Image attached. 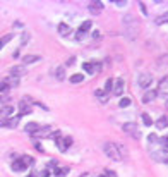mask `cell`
<instances>
[{
	"label": "cell",
	"mask_w": 168,
	"mask_h": 177,
	"mask_svg": "<svg viewBox=\"0 0 168 177\" xmlns=\"http://www.w3.org/2000/svg\"><path fill=\"white\" fill-rule=\"evenodd\" d=\"M124 79H117L115 81V86H113V95L115 96H120L122 93H124Z\"/></svg>",
	"instance_id": "cell-12"
},
{
	"label": "cell",
	"mask_w": 168,
	"mask_h": 177,
	"mask_svg": "<svg viewBox=\"0 0 168 177\" xmlns=\"http://www.w3.org/2000/svg\"><path fill=\"white\" fill-rule=\"evenodd\" d=\"M167 22H168V10L165 14H161V16L156 17V24H167Z\"/></svg>",
	"instance_id": "cell-25"
},
{
	"label": "cell",
	"mask_w": 168,
	"mask_h": 177,
	"mask_svg": "<svg viewBox=\"0 0 168 177\" xmlns=\"http://www.w3.org/2000/svg\"><path fill=\"white\" fill-rule=\"evenodd\" d=\"M148 141H149L151 144H154V143H156V141H160V139H158V136L153 133V134H149V136H148Z\"/></svg>",
	"instance_id": "cell-33"
},
{
	"label": "cell",
	"mask_w": 168,
	"mask_h": 177,
	"mask_svg": "<svg viewBox=\"0 0 168 177\" xmlns=\"http://www.w3.org/2000/svg\"><path fill=\"white\" fill-rule=\"evenodd\" d=\"M98 177H106V176H105V174H103V176H98Z\"/></svg>",
	"instance_id": "cell-42"
},
{
	"label": "cell",
	"mask_w": 168,
	"mask_h": 177,
	"mask_svg": "<svg viewBox=\"0 0 168 177\" xmlns=\"http://www.w3.org/2000/svg\"><path fill=\"white\" fill-rule=\"evenodd\" d=\"M9 90H10V88L7 86V83H5V81H0V93H7Z\"/></svg>",
	"instance_id": "cell-32"
},
{
	"label": "cell",
	"mask_w": 168,
	"mask_h": 177,
	"mask_svg": "<svg viewBox=\"0 0 168 177\" xmlns=\"http://www.w3.org/2000/svg\"><path fill=\"white\" fill-rule=\"evenodd\" d=\"M21 160L24 162V165H26V167H28V165H33V163H35V158L29 157V155H22V157H21Z\"/></svg>",
	"instance_id": "cell-29"
},
{
	"label": "cell",
	"mask_w": 168,
	"mask_h": 177,
	"mask_svg": "<svg viewBox=\"0 0 168 177\" xmlns=\"http://www.w3.org/2000/svg\"><path fill=\"white\" fill-rule=\"evenodd\" d=\"M53 174H55L57 177H65L67 174H69V169H67V167H65V169H55Z\"/></svg>",
	"instance_id": "cell-27"
},
{
	"label": "cell",
	"mask_w": 168,
	"mask_h": 177,
	"mask_svg": "<svg viewBox=\"0 0 168 177\" xmlns=\"http://www.w3.org/2000/svg\"><path fill=\"white\" fill-rule=\"evenodd\" d=\"M28 40H29V35L28 33H22V43H21V47H24L28 43Z\"/></svg>",
	"instance_id": "cell-34"
},
{
	"label": "cell",
	"mask_w": 168,
	"mask_h": 177,
	"mask_svg": "<svg viewBox=\"0 0 168 177\" xmlns=\"http://www.w3.org/2000/svg\"><path fill=\"white\" fill-rule=\"evenodd\" d=\"M55 78L58 79V81L65 79V65H60V67H57V69H55Z\"/></svg>",
	"instance_id": "cell-22"
},
{
	"label": "cell",
	"mask_w": 168,
	"mask_h": 177,
	"mask_svg": "<svg viewBox=\"0 0 168 177\" xmlns=\"http://www.w3.org/2000/svg\"><path fill=\"white\" fill-rule=\"evenodd\" d=\"M156 98H158L156 90H148V91L142 95V103H151V101H154Z\"/></svg>",
	"instance_id": "cell-9"
},
{
	"label": "cell",
	"mask_w": 168,
	"mask_h": 177,
	"mask_svg": "<svg viewBox=\"0 0 168 177\" xmlns=\"http://www.w3.org/2000/svg\"><path fill=\"white\" fill-rule=\"evenodd\" d=\"M35 148L39 150V151H43V148H41V144H39V143H35Z\"/></svg>",
	"instance_id": "cell-40"
},
{
	"label": "cell",
	"mask_w": 168,
	"mask_h": 177,
	"mask_svg": "<svg viewBox=\"0 0 168 177\" xmlns=\"http://www.w3.org/2000/svg\"><path fill=\"white\" fill-rule=\"evenodd\" d=\"M14 114V107L12 105H5L0 108V119H10V115Z\"/></svg>",
	"instance_id": "cell-10"
},
{
	"label": "cell",
	"mask_w": 168,
	"mask_h": 177,
	"mask_svg": "<svg viewBox=\"0 0 168 177\" xmlns=\"http://www.w3.org/2000/svg\"><path fill=\"white\" fill-rule=\"evenodd\" d=\"M38 60H41L39 55H24V59H22V64H35Z\"/></svg>",
	"instance_id": "cell-21"
},
{
	"label": "cell",
	"mask_w": 168,
	"mask_h": 177,
	"mask_svg": "<svg viewBox=\"0 0 168 177\" xmlns=\"http://www.w3.org/2000/svg\"><path fill=\"white\" fill-rule=\"evenodd\" d=\"M12 170H14V172H22V170H26V165H24V162L21 160V157H19V160H14V162H12Z\"/></svg>",
	"instance_id": "cell-15"
},
{
	"label": "cell",
	"mask_w": 168,
	"mask_h": 177,
	"mask_svg": "<svg viewBox=\"0 0 168 177\" xmlns=\"http://www.w3.org/2000/svg\"><path fill=\"white\" fill-rule=\"evenodd\" d=\"M50 174H52V172H50V169H43V172H41V176H43V177H48Z\"/></svg>",
	"instance_id": "cell-38"
},
{
	"label": "cell",
	"mask_w": 168,
	"mask_h": 177,
	"mask_svg": "<svg viewBox=\"0 0 168 177\" xmlns=\"http://www.w3.org/2000/svg\"><path fill=\"white\" fill-rule=\"evenodd\" d=\"M151 83H153V76H151V74H148V72L139 74V78H137V84H139V88L148 90V88L151 86Z\"/></svg>",
	"instance_id": "cell-4"
},
{
	"label": "cell",
	"mask_w": 168,
	"mask_h": 177,
	"mask_svg": "<svg viewBox=\"0 0 168 177\" xmlns=\"http://www.w3.org/2000/svg\"><path fill=\"white\" fill-rule=\"evenodd\" d=\"M141 119H142V122H144V126H148V127H149L151 124H153V119H151L149 115H148V114H142V115H141Z\"/></svg>",
	"instance_id": "cell-31"
},
{
	"label": "cell",
	"mask_w": 168,
	"mask_h": 177,
	"mask_svg": "<svg viewBox=\"0 0 168 177\" xmlns=\"http://www.w3.org/2000/svg\"><path fill=\"white\" fill-rule=\"evenodd\" d=\"M24 74H26L24 65H14V67H10V76H14V78H21V76H24Z\"/></svg>",
	"instance_id": "cell-13"
},
{
	"label": "cell",
	"mask_w": 168,
	"mask_h": 177,
	"mask_svg": "<svg viewBox=\"0 0 168 177\" xmlns=\"http://www.w3.org/2000/svg\"><path fill=\"white\" fill-rule=\"evenodd\" d=\"M74 62H75V59H74V57H71V59L67 60V64H65V65H72Z\"/></svg>",
	"instance_id": "cell-39"
},
{
	"label": "cell",
	"mask_w": 168,
	"mask_h": 177,
	"mask_svg": "<svg viewBox=\"0 0 168 177\" xmlns=\"http://www.w3.org/2000/svg\"><path fill=\"white\" fill-rule=\"evenodd\" d=\"M122 24H124V31H125V36L127 40H136L139 36V31H141V24L139 21L136 19L132 14H125L124 19H122Z\"/></svg>",
	"instance_id": "cell-1"
},
{
	"label": "cell",
	"mask_w": 168,
	"mask_h": 177,
	"mask_svg": "<svg viewBox=\"0 0 168 177\" xmlns=\"http://www.w3.org/2000/svg\"><path fill=\"white\" fill-rule=\"evenodd\" d=\"M139 7H141V12H142V14H144V16H148V9H146V5H144V3H142V2H141V3H139Z\"/></svg>",
	"instance_id": "cell-36"
},
{
	"label": "cell",
	"mask_w": 168,
	"mask_h": 177,
	"mask_svg": "<svg viewBox=\"0 0 168 177\" xmlns=\"http://www.w3.org/2000/svg\"><path fill=\"white\" fill-rule=\"evenodd\" d=\"M38 129H39V126H38L36 122H29V124H26V127H24V131H26V133H29V134H33V136L36 134Z\"/></svg>",
	"instance_id": "cell-17"
},
{
	"label": "cell",
	"mask_w": 168,
	"mask_h": 177,
	"mask_svg": "<svg viewBox=\"0 0 168 177\" xmlns=\"http://www.w3.org/2000/svg\"><path fill=\"white\" fill-rule=\"evenodd\" d=\"M156 93H158V96H161V98H168V76H165V78L160 81Z\"/></svg>",
	"instance_id": "cell-6"
},
{
	"label": "cell",
	"mask_w": 168,
	"mask_h": 177,
	"mask_svg": "<svg viewBox=\"0 0 168 177\" xmlns=\"http://www.w3.org/2000/svg\"><path fill=\"white\" fill-rule=\"evenodd\" d=\"M103 91H105V93H110V91H113V79H106Z\"/></svg>",
	"instance_id": "cell-28"
},
{
	"label": "cell",
	"mask_w": 168,
	"mask_h": 177,
	"mask_svg": "<svg viewBox=\"0 0 168 177\" xmlns=\"http://www.w3.org/2000/svg\"><path fill=\"white\" fill-rule=\"evenodd\" d=\"M131 103H132V100H131V98L124 96V98H120V101H118V107H120V108H125V107H129Z\"/></svg>",
	"instance_id": "cell-26"
},
{
	"label": "cell",
	"mask_w": 168,
	"mask_h": 177,
	"mask_svg": "<svg viewBox=\"0 0 168 177\" xmlns=\"http://www.w3.org/2000/svg\"><path fill=\"white\" fill-rule=\"evenodd\" d=\"M19 120H21V115H14V117L7 119V120H5V127H10V129H14V127H17Z\"/></svg>",
	"instance_id": "cell-16"
},
{
	"label": "cell",
	"mask_w": 168,
	"mask_h": 177,
	"mask_svg": "<svg viewBox=\"0 0 168 177\" xmlns=\"http://www.w3.org/2000/svg\"><path fill=\"white\" fill-rule=\"evenodd\" d=\"M69 81H71L72 84H77V83H82V81H84V74H72V76L69 78Z\"/></svg>",
	"instance_id": "cell-24"
},
{
	"label": "cell",
	"mask_w": 168,
	"mask_h": 177,
	"mask_svg": "<svg viewBox=\"0 0 168 177\" xmlns=\"http://www.w3.org/2000/svg\"><path fill=\"white\" fill-rule=\"evenodd\" d=\"M82 69L88 72V74H98L101 71V64L100 62H84L82 64Z\"/></svg>",
	"instance_id": "cell-5"
},
{
	"label": "cell",
	"mask_w": 168,
	"mask_h": 177,
	"mask_svg": "<svg viewBox=\"0 0 168 177\" xmlns=\"http://www.w3.org/2000/svg\"><path fill=\"white\" fill-rule=\"evenodd\" d=\"M58 33H60L62 36H69V33H71V28H69L65 22H60V24H58Z\"/></svg>",
	"instance_id": "cell-20"
},
{
	"label": "cell",
	"mask_w": 168,
	"mask_h": 177,
	"mask_svg": "<svg viewBox=\"0 0 168 177\" xmlns=\"http://www.w3.org/2000/svg\"><path fill=\"white\" fill-rule=\"evenodd\" d=\"M167 139H168V136H167Z\"/></svg>",
	"instance_id": "cell-43"
},
{
	"label": "cell",
	"mask_w": 168,
	"mask_h": 177,
	"mask_svg": "<svg viewBox=\"0 0 168 177\" xmlns=\"http://www.w3.org/2000/svg\"><path fill=\"white\" fill-rule=\"evenodd\" d=\"M91 26H93V22H91V21H84V22L81 24V28H79L77 31H81V33H84V35H86V33H88V31L91 29Z\"/></svg>",
	"instance_id": "cell-23"
},
{
	"label": "cell",
	"mask_w": 168,
	"mask_h": 177,
	"mask_svg": "<svg viewBox=\"0 0 168 177\" xmlns=\"http://www.w3.org/2000/svg\"><path fill=\"white\" fill-rule=\"evenodd\" d=\"M88 10L91 12V14H100L101 10H103V2H89L88 3Z\"/></svg>",
	"instance_id": "cell-8"
},
{
	"label": "cell",
	"mask_w": 168,
	"mask_h": 177,
	"mask_svg": "<svg viewBox=\"0 0 168 177\" xmlns=\"http://www.w3.org/2000/svg\"><path fill=\"white\" fill-rule=\"evenodd\" d=\"M29 112H31V107L28 105V101H24V100L19 101V115L22 117V115H28Z\"/></svg>",
	"instance_id": "cell-14"
},
{
	"label": "cell",
	"mask_w": 168,
	"mask_h": 177,
	"mask_svg": "<svg viewBox=\"0 0 168 177\" xmlns=\"http://www.w3.org/2000/svg\"><path fill=\"white\" fill-rule=\"evenodd\" d=\"M12 38H14V35H12V33H10V35H7V36H2V38H0V48H3V45H5V43H9Z\"/></svg>",
	"instance_id": "cell-30"
},
{
	"label": "cell",
	"mask_w": 168,
	"mask_h": 177,
	"mask_svg": "<svg viewBox=\"0 0 168 177\" xmlns=\"http://www.w3.org/2000/svg\"><path fill=\"white\" fill-rule=\"evenodd\" d=\"M105 176L106 177H117V174H115L113 170H108V169H106V170H105Z\"/></svg>",
	"instance_id": "cell-37"
},
{
	"label": "cell",
	"mask_w": 168,
	"mask_h": 177,
	"mask_svg": "<svg viewBox=\"0 0 168 177\" xmlns=\"http://www.w3.org/2000/svg\"><path fill=\"white\" fill-rule=\"evenodd\" d=\"M154 126H156L158 129H165V127L168 126V115H161V117L154 122Z\"/></svg>",
	"instance_id": "cell-18"
},
{
	"label": "cell",
	"mask_w": 168,
	"mask_h": 177,
	"mask_svg": "<svg viewBox=\"0 0 168 177\" xmlns=\"http://www.w3.org/2000/svg\"><path fill=\"white\" fill-rule=\"evenodd\" d=\"M5 83H7V86L9 88H17L19 86V78H14V76H9L7 79H3Z\"/></svg>",
	"instance_id": "cell-19"
},
{
	"label": "cell",
	"mask_w": 168,
	"mask_h": 177,
	"mask_svg": "<svg viewBox=\"0 0 168 177\" xmlns=\"http://www.w3.org/2000/svg\"><path fill=\"white\" fill-rule=\"evenodd\" d=\"M103 151H105L106 157L115 160V162L122 160V155H120V151H118V148H117V143H112V141L103 143Z\"/></svg>",
	"instance_id": "cell-2"
},
{
	"label": "cell",
	"mask_w": 168,
	"mask_h": 177,
	"mask_svg": "<svg viewBox=\"0 0 168 177\" xmlns=\"http://www.w3.org/2000/svg\"><path fill=\"white\" fill-rule=\"evenodd\" d=\"M113 3H115L117 7H124V5H127V2H125V0H117V2H113Z\"/></svg>",
	"instance_id": "cell-35"
},
{
	"label": "cell",
	"mask_w": 168,
	"mask_h": 177,
	"mask_svg": "<svg viewBox=\"0 0 168 177\" xmlns=\"http://www.w3.org/2000/svg\"><path fill=\"white\" fill-rule=\"evenodd\" d=\"M71 146H72V138L71 136H67V138H57V148L60 151H65Z\"/></svg>",
	"instance_id": "cell-7"
},
{
	"label": "cell",
	"mask_w": 168,
	"mask_h": 177,
	"mask_svg": "<svg viewBox=\"0 0 168 177\" xmlns=\"http://www.w3.org/2000/svg\"><path fill=\"white\" fill-rule=\"evenodd\" d=\"M122 129H124V133L129 134L131 138H134V139L141 138V131H139V127H137L136 122H125V124L122 126Z\"/></svg>",
	"instance_id": "cell-3"
},
{
	"label": "cell",
	"mask_w": 168,
	"mask_h": 177,
	"mask_svg": "<svg viewBox=\"0 0 168 177\" xmlns=\"http://www.w3.org/2000/svg\"><path fill=\"white\" fill-rule=\"evenodd\" d=\"M28 177H38V174H35V172H33V174H31V176H28Z\"/></svg>",
	"instance_id": "cell-41"
},
{
	"label": "cell",
	"mask_w": 168,
	"mask_h": 177,
	"mask_svg": "<svg viewBox=\"0 0 168 177\" xmlns=\"http://www.w3.org/2000/svg\"><path fill=\"white\" fill-rule=\"evenodd\" d=\"M35 136H38V138H50L52 136V127L50 126H45V127H39L36 131V134Z\"/></svg>",
	"instance_id": "cell-11"
}]
</instances>
